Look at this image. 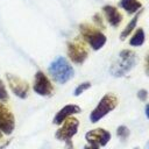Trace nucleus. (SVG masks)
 Segmentation results:
<instances>
[{
	"mask_svg": "<svg viewBox=\"0 0 149 149\" xmlns=\"http://www.w3.org/2000/svg\"><path fill=\"white\" fill-rule=\"evenodd\" d=\"M48 71H49L50 76L52 77V79L55 81H57L58 84H65L74 74L73 68L62 56H58L50 63Z\"/></svg>",
	"mask_w": 149,
	"mask_h": 149,
	"instance_id": "1",
	"label": "nucleus"
},
{
	"mask_svg": "<svg viewBox=\"0 0 149 149\" xmlns=\"http://www.w3.org/2000/svg\"><path fill=\"white\" fill-rule=\"evenodd\" d=\"M137 63L136 54L132 50H122L119 54L118 59L111 66V73L114 77H122L128 73Z\"/></svg>",
	"mask_w": 149,
	"mask_h": 149,
	"instance_id": "2",
	"label": "nucleus"
},
{
	"mask_svg": "<svg viewBox=\"0 0 149 149\" xmlns=\"http://www.w3.org/2000/svg\"><path fill=\"white\" fill-rule=\"evenodd\" d=\"M81 36L85 41L88 42V44L94 49V50H99L100 48H102L106 43V36L99 31L98 29H95L94 27H92L88 23H81L79 26Z\"/></svg>",
	"mask_w": 149,
	"mask_h": 149,
	"instance_id": "3",
	"label": "nucleus"
},
{
	"mask_svg": "<svg viewBox=\"0 0 149 149\" xmlns=\"http://www.w3.org/2000/svg\"><path fill=\"white\" fill-rule=\"evenodd\" d=\"M116 105H118V98L112 93H107L99 101L98 106L92 111V113L90 115V120L92 122L99 121L101 118H104L111 111H113L116 107Z\"/></svg>",
	"mask_w": 149,
	"mask_h": 149,
	"instance_id": "4",
	"label": "nucleus"
},
{
	"mask_svg": "<svg viewBox=\"0 0 149 149\" xmlns=\"http://www.w3.org/2000/svg\"><path fill=\"white\" fill-rule=\"evenodd\" d=\"M68 55L73 63L81 64L87 57V50H86L85 44L79 40L69 42L68 43Z\"/></svg>",
	"mask_w": 149,
	"mask_h": 149,
	"instance_id": "5",
	"label": "nucleus"
},
{
	"mask_svg": "<svg viewBox=\"0 0 149 149\" xmlns=\"http://www.w3.org/2000/svg\"><path fill=\"white\" fill-rule=\"evenodd\" d=\"M63 122V126L56 132V137L61 141H68L77 133L79 122L74 118H66Z\"/></svg>",
	"mask_w": 149,
	"mask_h": 149,
	"instance_id": "6",
	"label": "nucleus"
},
{
	"mask_svg": "<svg viewBox=\"0 0 149 149\" xmlns=\"http://www.w3.org/2000/svg\"><path fill=\"white\" fill-rule=\"evenodd\" d=\"M52 90L54 87L49 78L42 71H37L34 80V91L40 95H50L52 93Z\"/></svg>",
	"mask_w": 149,
	"mask_h": 149,
	"instance_id": "7",
	"label": "nucleus"
},
{
	"mask_svg": "<svg viewBox=\"0 0 149 149\" xmlns=\"http://www.w3.org/2000/svg\"><path fill=\"white\" fill-rule=\"evenodd\" d=\"M6 77H7L9 87L14 92V94L17 95V97H20V98H26L27 94H28V90H29L28 84L23 79H21L17 76H14V74L7 73Z\"/></svg>",
	"mask_w": 149,
	"mask_h": 149,
	"instance_id": "8",
	"label": "nucleus"
},
{
	"mask_svg": "<svg viewBox=\"0 0 149 149\" xmlns=\"http://www.w3.org/2000/svg\"><path fill=\"white\" fill-rule=\"evenodd\" d=\"M15 122L12 112L5 106L0 104V130L5 134H10L14 129Z\"/></svg>",
	"mask_w": 149,
	"mask_h": 149,
	"instance_id": "9",
	"label": "nucleus"
},
{
	"mask_svg": "<svg viewBox=\"0 0 149 149\" xmlns=\"http://www.w3.org/2000/svg\"><path fill=\"white\" fill-rule=\"evenodd\" d=\"M85 137L88 141V143H94L98 146H106L111 139V134L102 128H97V129L87 132Z\"/></svg>",
	"mask_w": 149,
	"mask_h": 149,
	"instance_id": "10",
	"label": "nucleus"
},
{
	"mask_svg": "<svg viewBox=\"0 0 149 149\" xmlns=\"http://www.w3.org/2000/svg\"><path fill=\"white\" fill-rule=\"evenodd\" d=\"M80 112V107L79 106H77V105H66V106H64L56 115H55V118H54V123L55 125H61L66 118H69L70 115H72V114H76V113H79Z\"/></svg>",
	"mask_w": 149,
	"mask_h": 149,
	"instance_id": "11",
	"label": "nucleus"
},
{
	"mask_svg": "<svg viewBox=\"0 0 149 149\" xmlns=\"http://www.w3.org/2000/svg\"><path fill=\"white\" fill-rule=\"evenodd\" d=\"M104 13L106 15V19L108 21V23L113 27H118L120 24V22L122 21V15L120 14V12L111 5H107L104 7Z\"/></svg>",
	"mask_w": 149,
	"mask_h": 149,
	"instance_id": "12",
	"label": "nucleus"
},
{
	"mask_svg": "<svg viewBox=\"0 0 149 149\" xmlns=\"http://www.w3.org/2000/svg\"><path fill=\"white\" fill-rule=\"evenodd\" d=\"M119 5L127 13H134L137 9H140V7H141V3L137 0H121L119 2Z\"/></svg>",
	"mask_w": 149,
	"mask_h": 149,
	"instance_id": "13",
	"label": "nucleus"
},
{
	"mask_svg": "<svg viewBox=\"0 0 149 149\" xmlns=\"http://www.w3.org/2000/svg\"><path fill=\"white\" fill-rule=\"evenodd\" d=\"M143 42H144V31H143L142 28H140V29L136 30L134 36L130 38L129 44L133 45V47H140V45L143 44Z\"/></svg>",
	"mask_w": 149,
	"mask_h": 149,
	"instance_id": "14",
	"label": "nucleus"
},
{
	"mask_svg": "<svg viewBox=\"0 0 149 149\" xmlns=\"http://www.w3.org/2000/svg\"><path fill=\"white\" fill-rule=\"evenodd\" d=\"M139 16H140V14H136L132 20H130V22L127 24V27L123 29V31L121 33V35H120V38L121 40H125L132 31H133V29L135 28V26H136V23H137V20H139Z\"/></svg>",
	"mask_w": 149,
	"mask_h": 149,
	"instance_id": "15",
	"label": "nucleus"
},
{
	"mask_svg": "<svg viewBox=\"0 0 149 149\" xmlns=\"http://www.w3.org/2000/svg\"><path fill=\"white\" fill-rule=\"evenodd\" d=\"M129 129L127 128V127H125V126H120V127H118V130H116V134H118V136L121 139V140H126L128 136H129Z\"/></svg>",
	"mask_w": 149,
	"mask_h": 149,
	"instance_id": "16",
	"label": "nucleus"
},
{
	"mask_svg": "<svg viewBox=\"0 0 149 149\" xmlns=\"http://www.w3.org/2000/svg\"><path fill=\"white\" fill-rule=\"evenodd\" d=\"M90 87H91V83H88V81L83 83V84H80V85L74 90L73 94H74V95H79L80 93H83L84 91H86V90H87V88H90Z\"/></svg>",
	"mask_w": 149,
	"mask_h": 149,
	"instance_id": "17",
	"label": "nucleus"
},
{
	"mask_svg": "<svg viewBox=\"0 0 149 149\" xmlns=\"http://www.w3.org/2000/svg\"><path fill=\"white\" fill-rule=\"evenodd\" d=\"M8 99V93H7V90L2 83V80L0 79V100L2 101H6Z\"/></svg>",
	"mask_w": 149,
	"mask_h": 149,
	"instance_id": "18",
	"label": "nucleus"
},
{
	"mask_svg": "<svg viewBox=\"0 0 149 149\" xmlns=\"http://www.w3.org/2000/svg\"><path fill=\"white\" fill-rule=\"evenodd\" d=\"M147 95H148V93H147V91L146 90H141V91H139V93H137V97H139V99L140 100H147Z\"/></svg>",
	"mask_w": 149,
	"mask_h": 149,
	"instance_id": "19",
	"label": "nucleus"
},
{
	"mask_svg": "<svg viewBox=\"0 0 149 149\" xmlns=\"http://www.w3.org/2000/svg\"><path fill=\"white\" fill-rule=\"evenodd\" d=\"M84 149H99V146L94 144V143H88Z\"/></svg>",
	"mask_w": 149,
	"mask_h": 149,
	"instance_id": "20",
	"label": "nucleus"
},
{
	"mask_svg": "<svg viewBox=\"0 0 149 149\" xmlns=\"http://www.w3.org/2000/svg\"><path fill=\"white\" fill-rule=\"evenodd\" d=\"M66 143H68V148H66V149H73V146H72V142H71L70 140H68V141H66Z\"/></svg>",
	"mask_w": 149,
	"mask_h": 149,
	"instance_id": "21",
	"label": "nucleus"
},
{
	"mask_svg": "<svg viewBox=\"0 0 149 149\" xmlns=\"http://www.w3.org/2000/svg\"><path fill=\"white\" fill-rule=\"evenodd\" d=\"M0 136H1V134H0Z\"/></svg>",
	"mask_w": 149,
	"mask_h": 149,
	"instance_id": "22",
	"label": "nucleus"
},
{
	"mask_svg": "<svg viewBox=\"0 0 149 149\" xmlns=\"http://www.w3.org/2000/svg\"><path fill=\"white\" fill-rule=\"evenodd\" d=\"M135 149H136V148H135Z\"/></svg>",
	"mask_w": 149,
	"mask_h": 149,
	"instance_id": "23",
	"label": "nucleus"
}]
</instances>
